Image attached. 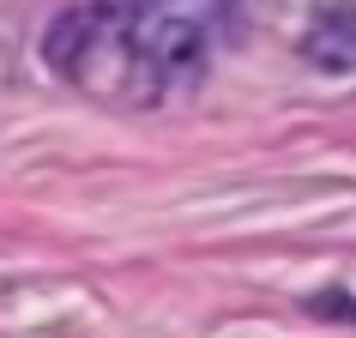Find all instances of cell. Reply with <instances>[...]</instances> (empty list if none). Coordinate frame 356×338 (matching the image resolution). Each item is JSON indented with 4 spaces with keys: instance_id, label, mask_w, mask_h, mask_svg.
I'll use <instances>...</instances> for the list:
<instances>
[{
    "instance_id": "6da1fadb",
    "label": "cell",
    "mask_w": 356,
    "mask_h": 338,
    "mask_svg": "<svg viewBox=\"0 0 356 338\" xmlns=\"http://www.w3.org/2000/svg\"><path fill=\"white\" fill-rule=\"evenodd\" d=\"M218 19H224V0H145L139 19L127 24L133 67L151 85H175L181 73H193L206 61Z\"/></svg>"
},
{
    "instance_id": "7a4b0ae2",
    "label": "cell",
    "mask_w": 356,
    "mask_h": 338,
    "mask_svg": "<svg viewBox=\"0 0 356 338\" xmlns=\"http://www.w3.org/2000/svg\"><path fill=\"white\" fill-rule=\"evenodd\" d=\"M302 55H308V67H320V73H356V6L350 0L320 6V19L308 24V37H302Z\"/></svg>"
}]
</instances>
